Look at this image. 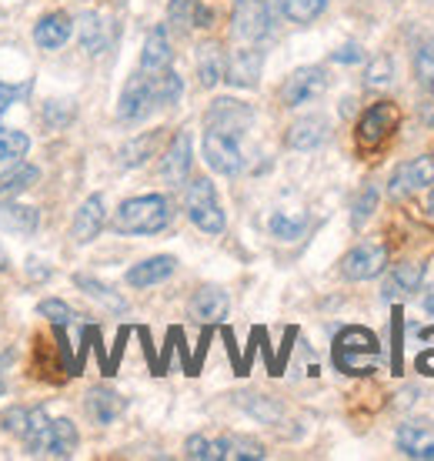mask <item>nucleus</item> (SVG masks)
<instances>
[{
  "mask_svg": "<svg viewBox=\"0 0 434 461\" xmlns=\"http://www.w3.org/2000/svg\"><path fill=\"white\" fill-rule=\"evenodd\" d=\"M171 224V201L164 194L127 197L114 214L117 234H160Z\"/></svg>",
  "mask_w": 434,
  "mask_h": 461,
  "instance_id": "1",
  "label": "nucleus"
},
{
  "mask_svg": "<svg viewBox=\"0 0 434 461\" xmlns=\"http://www.w3.org/2000/svg\"><path fill=\"white\" fill-rule=\"evenodd\" d=\"M381 361V345L367 328H344L334 341V365L344 375H371Z\"/></svg>",
  "mask_w": 434,
  "mask_h": 461,
  "instance_id": "2",
  "label": "nucleus"
},
{
  "mask_svg": "<svg viewBox=\"0 0 434 461\" xmlns=\"http://www.w3.org/2000/svg\"><path fill=\"white\" fill-rule=\"evenodd\" d=\"M184 208H187V218L197 230L204 234H221L228 218H224V208L217 201V191L211 185V177H194L187 185V194H184Z\"/></svg>",
  "mask_w": 434,
  "mask_h": 461,
  "instance_id": "3",
  "label": "nucleus"
},
{
  "mask_svg": "<svg viewBox=\"0 0 434 461\" xmlns=\"http://www.w3.org/2000/svg\"><path fill=\"white\" fill-rule=\"evenodd\" d=\"M23 448L27 455H41V458H70L77 451V428L68 418H54L23 441Z\"/></svg>",
  "mask_w": 434,
  "mask_h": 461,
  "instance_id": "4",
  "label": "nucleus"
},
{
  "mask_svg": "<svg viewBox=\"0 0 434 461\" xmlns=\"http://www.w3.org/2000/svg\"><path fill=\"white\" fill-rule=\"evenodd\" d=\"M204 161L211 164V171L234 177L244 167V154H240V138L224 134V131H204Z\"/></svg>",
  "mask_w": 434,
  "mask_h": 461,
  "instance_id": "5",
  "label": "nucleus"
},
{
  "mask_svg": "<svg viewBox=\"0 0 434 461\" xmlns=\"http://www.w3.org/2000/svg\"><path fill=\"white\" fill-rule=\"evenodd\" d=\"M328 91V70L324 68H297L281 87V101L285 107H304L318 101Z\"/></svg>",
  "mask_w": 434,
  "mask_h": 461,
  "instance_id": "6",
  "label": "nucleus"
},
{
  "mask_svg": "<svg viewBox=\"0 0 434 461\" xmlns=\"http://www.w3.org/2000/svg\"><path fill=\"white\" fill-rule=\"evenodd\" d=\"M394 127H398V107L391 101H381V104L367 107L365 117L357 121V144L367 150L381 148L394 134Z\"/></svg>",
  "mask_w": 434,
  "mask_h": 461,
  "instance_id": "7",
  "label": "nucleus"
},
{
  "mask_svg": "<svg viewBox=\"0 0 434 461\" xmlns=\"http://www.w3.org/2000/svg\"><path fill=\"white\" fill-rule=\"evenodd\" d=\"M154 107H158V101H154L150 74L138 70V74L124 84V94H121V101H117V117H121V121H144Z\"/></svg>",
  "mask_w": 434,
  "mask_h": 461,
  "instance_id": "8",
  "label": "nucleus"
},
{
  "mask_svg": "<svg viewBox=\"0 0 434 461\" xmlns=\"http://www.w3.org/2000/svg\"><path fill=\"white\" fill-rule=\"evenodd\" d=\"M234 34L248 44H258L271 34V11L264 0H238L234 4Z\"/></svg>",
  "mask_w": 434,
  "mask_h": 461,
  "instance_id": "9",
  "label": "nucleus"
},
{
  "mask_svg": "<svg viewBox=\"0 0 434 461\" xmlns=\"http://www.w3.org/2000/svg\"><path fill=\"white\" fill-rule=\"evenodd\" d=\"M428 185H434V158H414V161H404L394 167L388 181V194L401 201V197L414 194Z\"/></svg>",
  "mask_w": 434,
  "mask_h": 461,
  "instance_id": "10",
  "label": "nucleus"
},
{
  "mask_svg": "<svg viewBox=\"0 0 434 461\" xmlns=\"http://www.w3.org/2000/svg\"><path fill=\"white\" fill-rule=\"evenodd\" d=\"M251 124H254V111L244 101H234V97H217L214 104H211V111H207V127L234 134V138H240Z\"/></svg>",
  "mask_w": 434,
  "mask_h": 461,
  "instance_id": "11",
  "label": "nucleus"
},
{
  "mask_svg": "<svg viewBox=\"0 0 434 461\" xmlns=\"http://www.w3.org/2000/svg\"><path fill=\"white\" fill-rule=\"evenodd\" d=\"M384 265H388V251L381 244H357L355 251L344 254L341 275L348 281H371L384 271Z\"/></svg>",
  "mask_w": 434,
  "mask_h": 461,
  "instance_id": "12",
  "label": "nucleus"
},
{
  "mask_svg": "<svg viewBox=\"0 0 434 461\" xmlns=\"http://www.w3.org/2000/svg\"><path fill=\"white\" fill-rule=\"evenodd\" d=\"M191 161H194V150H191V134H174V140L167 144L164 158H160V177L171 187H181L191 174Z\"/></svg>",
  "mask_w": 434,
  "mask_h": 461,
  "instance_id": "13",
  "label": "nucleus"
},
{
  "mask_svg": "<svg viewBox=\"0 0 434 461\" xmlns=\"http://www.w3.org/2000/svg\"><path fill=\"white\" fill-rule=\"evenodd\" d=\"M261 70H264V54L254 50V47H240L228 58L224 64V81L231 87H258L261 81Z\"/></svg>",
  "mask_w": 434,
  "mask_h": 461,
  "instance_id": "14",
  "label": "nucleus"
},
{
  "mask_svg": "<svg viewBox=\"0 0 434 461\" xmlns=\"http://www.w3.org/2000/svg\"><path fill=\"white\" fill-rule=\"evenodd\" d=\"M328 134H331V124H328V117L308 114V117H301V121H294V124L287 127V148L314 150V148H321V144L328 140Z\"/></svg>",
  "mask_w": 434,
  "mask_h": 461,
  "instance_id": "15",
  "label": "nucleus"
},
{
  "mask_svg": "<svg viewBox=\"0 0 434 461\" xmlns=\"http://www.w3.org/2000/svg\"><path fill=\"white\" fill-rule=\"evenodd\" d=\"M104 221H107V208H104V197L101 194H91L84 204H80V211L74 214V228H70V234H74V241L77 244H91L97 234H101Z\"/></svg>",
  "mask_w": 434,
  "mask_h": 461,
  "instance_id": "16",
  "label": "nucleus"
},
{
  "mask_svg": "<svg viewBox=\"0 0 434 461\" xmlns=\"http://www.w3.org/2000/svg\"><path fill=\"white\" fill-rule=\"evenodd\" d=\"M84 408H87V418H91L94 425H111V421H117V418L124 415L127 402L114 392V388H104V384H97V388H91V392H87V402H84Z\"/></svg>",
  "mask_w": 434,
  "mask_h": 461,
  "instance_id": "17",
  "label": "nucleus"
},
{
  "mask_svg": "<svg viewBox=\"0 0 434 461\" xmlns=\"http://www.w3.org/2000/svg\"><path fill=\"white\" fill-rule=\"evenodd\" d=\"M398 448L408 455V458H424L431 461L434 458V428L431 425H421V421H404L398 428Z\"/></svg>",
  "mask_w": 434,
  "mask_h": 461,
  "instance_id": "18",
  "label": "nucleus"
},
{
  "mask_svg": "<svg viewBox=\"0 0 434 461\" xmlns=\"http://www.w3.org/2000/svg\"><path fill=\"white\" fill-rule=\"evenodd\" d=\"M41 228V211L31 204H17V201H0V230L7 234H21L31 238Z\"/></svg>",
  "mask_w": 434,
  "mask_h": 461,
  "instance_id": "19",
  "label": "nucleus"
},
{
  "mask_svg": "<svg viewBox=\"0 0 434 461\" xmlns=\"http://www.w3.org/2000/svg\"><path fill=\"white\" fill-rule=\"evenodd\" d=\"M70 34H74V21H70L64 11L44 14L34 27V41H37V47H44V50H60V47L70 41Z\"/></svg>",
  "mask_w": 434,
  "mask_h": 461,
  "instance_id": "20",
  "label": "nucleus"
},
{
  "mask_svg": "<svg viewBox=\"0 0 434 461\" xmlns=\"http://www.w3.org/2000/svg\"><path fill=\"white\" fill-rule=\"evenodd\" d=\"M228 308H231V298L228 291L221 288H201L191 298V318L201 324H217L228 318Z\"/></svg>",
  "mask_w": 434,
  "mask_h": 461,
  "instance_id": "21",
  "label": "nucleus"
},
{
  "mask_svg": "<svg viewBox=\"0 0 434 461\" xmlns=\"http://www.w3.org/2000/svg\"><path fill=\"white\" fill-rule=\"evenodd\" d=\"M174 267H177V261H174L171 254H154V258H148V261H140V265H134L127 271V285L131 288L160 285V281H167L174 275Z\"/></svg>",
  "mask_w": 434,
  "mask_h": 461,
  "instance_id": "22",
  "label": "nucleus"
},
{
  "mask_svg": "<svg viewBox=\"0 0 434 461\" xmlns=\"http://www.w3.org/2000/svg\"><path fill=\"white\" fill-rule=\"evenodd\" d=\"M174 60V50H171V37L164 27H154L144 41V50H140V70L144 74H158V70H167Z\"/></svg>",
  "mask_w": 434,
  "mask_h": 461,
  "instance_id": "23",
  "label": "nucleus"
},
{
  "mask_svg": "<svg viewBox=\"0 0 434 461\" xmlns=\"http://www.w3.org/2000/svg\"><path fill=\"white\" fill-rule=\"evenodd\" d=\"M27 150H31V138L23 131L0 127V177H7L14 167H21Z\"/></svg>",
  "mask_w": 434,
  "mask_h": 461,
  "instance_id": "24",
  "label": "nucleus"
},
{
  "mask_svg": "<svg viewBox=\"0 0 434 461\" xmlns=\"http://www.w3.org/2000/svg\"><path fill=\"white\" fill-rule=\"evenodd\" d=\"M424 275H428V267L418 265V261H404V265L394 267V275L388 277V285H384V298L394 301V298H404V294H414V291L421 288Z\"/></svg>",
  "mask_w": 434,
  "mask_h": 461,
  "instance_id": "25",
  "label": "nucleus"
},
{
  "mask_svg": "<svg viewBox=\"0 0 434 461\" xmlns=\"http://www.w3.org/2000/svg\"><path fill=\"white\" fill-rule=\"evenodd\" d=\"M74 285H77L87 298H94V301H101L104 308H111V312H117V314H124L127 312V301L117 294L111 285H104V281H97V277H87V275H77L74 277Z\"/></svg>",
  "mask_w": 434,
  "mask_h": 461,
  "instance_id": "26",
  "label": "nucleus"
},
{
  "mask_svg": "<svg viewBox=\"0 0 434 461\" xmlns=\"http://www.w3.org/2000/svg\"><path fill=\"white\" fill-rule=\"evenodd\" d=\"M77 31H80V44H84L87 54H104L111 34H107V21H104L101 14H84Z\"/></svg>",
  "mask_w": 434,
  "mask_h": 461,
  "instance_id": "27",
  "label": "nucleus"
},
{
  "mask_svg": "<svg viewBox=\"0 0 434 461\" xmlns=\"http://www.w3.org/2000/svg\"><path fill=\"white\" fill-rule=\"evenodd\" d=\"M224 64H228V58L221 54L217 44L201 47V54H197V77H201V87H214L217 81H224Z\"/></svg>",
  "mask_w": 434,
  "mask_h": 461,
  "instance_id": "28",
  "label": "nucleus"
},
{
  "mask_svg": "<svg viewBox=\"0 0 434 461\" xmlns=\"http://www.w3.org/2000/svg\"><path fill=\"white\" fill-rule=\"evenodd\" d=\"M184 455L194 461H224L228 458V438H207V435H191L184 445Z\"/></svg>",
  "mask_w": 434,
  "mask_h": 461,
  "instance_id": "29",
  "label": "nucleus"
},
{
  "mask_svg": "<svg viewBox=\"0 0 434 461\" xmlns=\"http://www.w3.org/2000/svg\"><path fill=\"white\" fill-rule=\"evenodd\" d=\"M150 87H154V101H158V107L177 104V101H181V94H184V81L174 74L171 68L150 74Z\"/></svg>",
  "mask_w": 434,
  "mask_h": 461,
  "instance_id": "30",
  "label": "nucleus"
},
{
  "mask_svg": "<svg viewBox=\"0 0 434 461\" xmlns=\"http://www.w3.org/2000/svg\"><path fill=\"white\" fill-rule=\"evenodd\" d=\"M154 148H158V131L127 140L124 148H121V164H124V167H140L148 158H154Z\"/></svg>",
  "mask_w": 434,
  "mask_h": 461,
  "instance_id": "31",
  "label": "nucleus"
},
{
  "mask_svg": "<svg viewBox=\"0 0 434 461\" xmlns=\"http://www.w3.org/2000/svg\"><path fill=\"white\" fill-rule=\"evenodd\" d=\"M37 177H41V171H37V167H31V164L14 167V171L7 174V181L0 185V201H14V197L23 194L31 185H37Z\"/></svg>",
  "mask_w": 434,
  "mask_h": 461,
  "instance_id": "32",
  "label": "nucleus"
},
{
  "mask_svg": "<svg viewBox=\"0 0 434 461\" xmlns=\"http://www.w3.org/2000/svg\"><path fill=\"white\" fill-rule=\"evenodd\" d=\"M308 228V218L304 214H285V211H277L271 214V234L281 238V241H297L301 234Z\"/></svg>",
  "mask_w": 434,
  "mask_h": 461,
  "instance_id": "33",
  "label": "nucleus"
},
{
  "mask_svg": "<svg viewBox=\"0 0 434 461\" xmlns=\"http://www.w3.org/2000/svg\"><path fill=\"white\" fill-rule=\"evenodd\" d=\"M328 7V0H281V11L287 21L294 23H311L314 17H321Z\"/></svg>",
  "mask_w": 434,
  "mask_h": 461,
  "instance_id": "34",
  "label": "nucleus"
},
{
  "mask_svg": "<svg viewBox=\"0 0 434 461\" xmlns=\"http://www.w3.org/2000/svg\"><path fill=\"white\" fill-rule=\"evenodd\" d=\"M37 314L44 318V321H50L54 328H68L74 318H77V312L70 308V304H64L60 298H47L37 304Z\"/></svg>",
  "mask_w": 434,
  "mask_h": 461,
  "instance_id": "35",
  "label": "nucleus"
},
{
  "mask_svg": "<svg viewBox=\"0 0 434 461\" xmlns=\"http://www.w3.org/2000/svg\"><path fill=\"white\" fill-rule=\"evenodd\" d=\"M264 455H267V451H264L261 441L240 438V435L228 438V458H231V461H261Z\"/></svg>",
  "mask_w": 434,
  "mask_h": 461,
  "instance_id": "36",
  "label": "nucleus"
},
{
  "mask_svg": "<svg viewBox=\"0 0 434 461\" xmlns=\"http://www.w3.org/2000/svg\"><path fill=\"white\" fill-rule=\"evenodd\" d=\"M414 81L421 87H434V41L421 44L414 54Z\"/></svg>",
  "mask_w": 434,
  "mask_h": 461,
  "instance_id": "37",
  "label": "nucleus"
},
{
  "mask_svg": "<svg viewBox=\"0 0 434 461\" xmlns=\"http://www.w3.org/2000/svg\"><path fill=\"white\" fill-rule=\"evenodd\" d=\"M240 404H244L254 418H261V421H277V418H281V408H277L271 398H264V394H240Z\"/></svg>",
  "mask_w": 434,
  "mask_h": 461,
  "instance_id": "38",
  "label": "nucleus"
},
{
  "mask_svg": "<svg viewBox=\"0 0 434 461\" xmlns=\"http://www.w3.org/2000/svg\"><path fill=\"white\" fill-rule=\"evenodd\" d=\"M197 4L201 0H171L167 4V21L174 23V27H191V23L197 21Z\"/></svg>",
  "mask_w": 434,
  "mask_h": 461,
  "instance_id": "39",
  "label": "nucleus"
},
{
  "mask_svg": "<svg viewBox=\"0 0 434 461\" xmlns=\"http://www.w3.org/2000/svg\"><path fill=\"white\" fill-rule=\"evenodd\" d=\"M70 121H74V104L70 101H47L44 104V124L50 131H60Z\"/></svg>",
  "mask_w": 434,
  "mask_h": 461,
  "instance_id": "40",
  "label": "nucleus"
},
{
  "mask_svg": "<svg viewBox=\"0 0 434 461\" xmlns=\"http://www.w3.org/2000/svg\"><path fill=\"white\" fill-rule=\"evenodd\" d=\"M375 208H377V191H375V187H365V191L355 197V208H351V224H355V228H365V221L375 214Z\"/></svg>",
  "mask_w": 434,
  "mask_h": 461,
  "instance_id": "41",
  "label": "nucleus"
},
{
  "mask_svg": "<svg viewBox=\"0 0 434 461\" xmlns=\"http://www.w3.org/2000/svg\"><path fill=\"white\" fill-rule=\"evenodd\" d=\"M391 77H394V64H391L388 58H377V60H371V68H367L365 84L367 87H388Z\"/></svg>",
  "mask_w": 434,
  "mask_h": 461,
  "instance_id": "42",
  "label": "nucleus"
},
{
  "mask_svg": "<svg viewBox=\"0 0 434 461\" xmlns=\"http://www.w3.org/2000/svg\"><path fill=\"white\" fill-rule=\"evenodd\" d=\"M27 425H31V408H11V411L4 415V428H7L11 435H17V438L27 435Z\"/></svg>",
  "mask_w": 434,
  "mask_h": 461,
  "instance_id": "43",
  "label": "nucleus"
},
{
  "mask_svg": "<svg viewBox=\"0 0 434 461\" xmlns=\"http://www.w3.org/2000/svg\"><path fill=\"white\" fill-rule=\"evenodd\" d=\"M331 60L334 64H361V60H365V50H361V44H344L334 50Z\"/></svg>",
  "mask_w": 434,
  "mask_h": 461,
  "instance_id": "44",
  "label": "nucleus"
},
{
  "mask_svg": "<svg viewBox=\"0 0 434 461\" xmlns=\"http://www.w3.org/2000/svg\"><path fill=\"white\" fill-rule=\"evenodd\" d=\"M21 97V87H11V84H0V117L11 111V104H17Z\"/></svg>",
  "mask_w": 434,
  "mask_h": 461,
  "instance_id": "45",
  "label": "nucleus"
},
{
  "mask_svg": "<svg viewBox=\"0 0 434 461\" xmlns=\"http://www.w3.org/2000/svg\"><path fill=\"white\" fill-rule=\"evenodd\" d=\"M14 368V351H4L0 355V398L7 394V375H11Z\"/></svg>",
  "mask_w": 434,
  "mask_h": 461,
  "instance_id": "46",
  "label": "nucleus"
},
{
  "mask_svg": "<svg viewBox=\"0 0 434 461\" xmlns=\"http://www.w3.org/2000/svg\"><path fill=\"white\" fill-rule=\"evenodd\" d=\"M7 267H11V258H7V251L0 248V271H7Z\"/></svg>",
  "mask_w": 434,
  "mask_h": 461,
  "instance_id": "47",
  "label": "nucleus"
},
{
  "mask_svg": "<svg viewBox=\"0 0 434 461\" xmlns=\"http://www.w3.org/2000/svg\"><path fill=\"white\" fill-rule=\"evenodd\" d=\"M424 308H428V314H434V294H428V298H424Z\"/></svg>",
  "mask_w": 434,
  "mask_h": 461,
  "instance_id": "48",
  "label": "nucleus"
},
{
  "mask_svg": "<svg viewBox=\"0 0 434 461\" xmlns=\"http://www.w3.org/2000/svg\"><path fill=\"white\" fill-rule=\"evenodd\" d=\"M431 214H434V187H431Z\"/></svg>",
  "mask_w": 434,
  "mask_h": 461,
  "instance_id": "49",
  "label": "nucleus"
}]
</instances>
